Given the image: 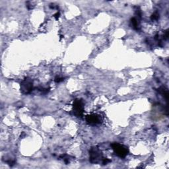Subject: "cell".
<instances>
[{
  "instance_id": "obj_1",
  "label": "cell",
  "mask_w": 169,
  "mask_h": 169,
  "mask_svg": "<svg viewBox=\"0 0 169 169\" xmlns=\"http://www.w3.org/2000/svg\"><path fill=\"white\" fill-rule=\"evenodd\" d=\"M112 149L114 151V152L115 153V154L117 156H118L119 157L124 158L126 157L127 155H128V148L124 146V145L114 143V144H112Z\"/></svg>"
},
{
  "instance_id": "obj_2",
  "label": "cell",
  "mask_w": 169,
  "mask_h": 169,
  "mask_svg": "<svg viewBox=\"0 0 169 169\" xmlns=\"http://www.w3.org/2000/svg\"><path fill=\"white\" fill-rule=\"evenodd\" d=\"M33 89V83L32 80L26 78L21 83V91L23 94H29Z\"/></svg>"
},
{
  "instance_id": "obj_3",
  "label": "cell",
  "mask_w": 169,
  "mask_h": 169,
  "mask_svg": "<svg viewBox=\"0 0 169 169\" xmlns=\"http://www.w3.org/2000/svg\"><path fill=\"white\" fill-rule=\"evenodd\" d=\"M90 155V161L92 163L97 164L100 162V160L103 161V155L101 154V152L98 150L97 148H92L89 152Z\"/></svg>"
},
{
  "instance_id": "obj_4",
  "label": "cell",
  "mask_w": 169,
  "mask_h": 169,
  "mask_svg": "<svg viewBox=\"0 0 169 169\" xmlns=\"http://www.w3.org/2000/svg\"><path fill=\"white\" fill-rule=\"evenodd\" d=\"M74 113L77 117H81L84 112V104L81 100H75L73 105Z\"/></svg>"
},
{
  "instance_id": "obj_5",
  "label": "cell",
  "mask_w": 169,
  "mask_h": 169,
  "mask_svg": "<svg viewBox=\"0 0 169 169\" xmlns=\"http://www.w3.org/2000/svg\"><path fill=\"white\" fill-rule=\"evenodd\" d=\"M86 121L89 124L91 125H97L100 124L102 122L100 116L98 114H93L91 115H88L86 117Z\"/></svg>"
},
{
  "instance_id": "obj_6",
  "label": "cell",
  "mask_w": 169,
  "mask_h": 169,
  "mask_svg": "<svg viewBox=\"0 0 169 169\" xmlns=\"http://www.w3.org/2000/svg\"><path fill=\"white\" fill-rule=\"evenodd\" d=\"M158 92H159L161 95H162L164 97H165L166 100H168V90L166 89L165 87H161L158 89Z\"/></svg>"
},
{
  "instance_id": "obj_7",
  "label": "cell",
  "mask_w": 169,
  "mask_h": 169,
  "mask_svg": "<svg viewBox=\"0 0 169 169\" xmlns=\"http://www.w3.org/2000/svg\"><path fill=\"white\" fill-rule=\"evenodd\" d=\"M131 23L132 25V27L134 28V29L136 30H139V25L138 22H137V20L136 19V18L134 17L132 18L131 19Z\"/></svg>"
},
{
  "instance_id": "obj_8",
  "label": "cell",
  "mask_w": 169,
  "mask_h": 169,
  "mask_svg": "<svg viewBox=\"0 0 169 169\" xmlns=\"http://www.w3.org/2000/svg\"><path fill=\"white\" fill-rule=\"evenodd\" d=\"M158 18H159V14H158L157 12H155L151 15V19L152 21H156V20H158Z\"/></svg>"
},
{
  "instance_id": "obj_9",
  "label": "cell",
  "mask_w": 169,
  "mask_h": 169,
  "mask_svg": "<svg viewBox=\"0 0 169 169\" xmlns=\"http://www.w3.org/2000/svg\"><path fill=\"white\" fill-rule=\"evenodd\" d=\"M64 78H61V77H57L55 78V81L56 83H59L62 81H64Z\"/></svg>"
},
{
  "instance_id": "obj_10",
  "label": "cell",
  "mask_w": 169,
  "mask_h": 169,
  "mask_svg": "<svg viewBox=\"0 0 169 169\" xmlns=\"http://www.w3.org/2000/svg\"><path fill=\"white\" fill-rule=\"evenodd\" d=\"M59 15H60V13H59V12H57L56 14L54 15V17L56 18V20H58L59 17Z\"/></svg>"
}]
</instances>
